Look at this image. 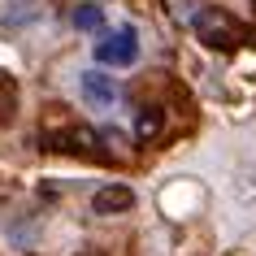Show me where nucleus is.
<instances>
[{
  "instance_id": "nucleus-1",
  "label": "nucleus",
  "mask_w": 256,
  "mask_h": 256,
  "mask_svg": "<svg viewBox=\"0 0 256 256\" xmlns=\"http://www.w3.org/2000/svg\"><path fill=\"white\" fill-rule=\"evenodd\" d=\"M40 144L48 152H66V156H92V161H104L108 152H100L104 148V135H96L92 126H56V130H44L40 135Z\"/></svg>"
},
{
  "instance_id": "nucleus-2",
  "label": "nucleus",
  "mask_w": 256,
  "mask_h": 256,
  "mask_svg": "<svg viewBox=\"0 0 256 256\" xmlns=\"http://www.w3.org/2000/svg\"><path fill=\"white\" fill-rule=\"evenodd\" d=\"M191 26H196L200 44H204V48H213V52H230V48H239V44H243L239 18H230L226 9H200V14L191 18Z\"/></svg>"
},
{
  "instance_id": "nucleus-3",
  "label": "nucleus",
  "mask_w": 256,
  "mask_h": 256,
  "mask_svg": "<svg viewBox=\"0 0 256 256\" xmlns=\"http://www.w3.org/2000/svg\"><path fill=\"white\" fill-rule=\"evenodd\" d=\"M96 61L108 70H126L139 61V35L135 26H118V30H104L100 44H96Z\"/></svg>"
},
{
  "instance_id": "nucleus-4",
  "label": "nucleus",
  "mask_w": 256,
  "mask_h": 256,
  "mask_svg": "<svg viewBox=\"0 0 256 256\" xmlns=\"http://www.w3.org/2000/svg\"><path fill=\"white\" fill-rule=\"evenodd\" d=\"M78 87H82V100L96 108H113L122 100V82L113 78V74H104V70H87V74H78Z\"/></svg>"
},
{
  "instance_id": "nucleus-5",
  "label": "nucleus",
  "mask_w": 256,
  "mask_h": 256,
  "mask_svg": "<svg viewBox=\"0 0 256 256\" xmlns=\"http://www.w3.org/2000/svg\"><path fill=\"white\" fill-rule=\"evenodd\" d=\"M92 208L100 217H113V213H126V208H135V191L122 187V182H113V187H100L92 196Z\"/></svg>"
},
{
  "instance_id": "nucleus-6",
  "label": "nucleus",
  "mask_w": 256,
  "mask_h": 256,
  "mask_svg": "<svg viewBox=\"0 0 256 256\" xmlns=\"http://www.w3.org/2000/svg\"><path fill=\"white\" fill-rule=\"evenodd\" d=\"M70 22H74V30H82V35H96V30H104V4H100V0H78V4L70 9Z\"/></svg>"
},
{
  "instance_id": "nucleus-7",
  "label": "nucleus",
  "mask_w": 256,
  "mask_h": 256,
  "mask_svg": "<svg viewBox=\"0 0 256 256\" xmlns=\"http://www.w3.org/2000/svg\"><path fill=\"white\" fill-rule=\"evenodd\" d=\"M161 126H165L161 108H139V113H135V139H139V144H152V139L161 135Z\"/></svg>"
},
{
  "instance_id": "nucleus-8",
  "label": "nucleus",
  "mask_w": 256,
  "mask_h": 256,
  "mask_svg": "<svg viewBox=\"0 0 256 256\" xmlns=\"http://www.w3.org/2000/svg\"><path fill=\"white\" fill-rule=\"evenodd\" d=\"M14 113H18V78L9 70H0V126L14 122Z\"/></svg>"
},
{
  "instance_id": "nucleus-9",
  "label": "nucleus",
  "mask_w": 256,
  "mask_h": 256,
  "mask_svg": "<svg viewBox=\"0 0 256 256\" xmlns=\"http://www.w3.org/2000/svg\"><path fill=\"white\" fill-rule=\"evenodd\" d=\"M252 4H256V0H252Z\"/></svg>"
}]
</instances>
